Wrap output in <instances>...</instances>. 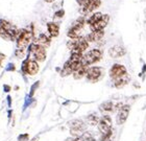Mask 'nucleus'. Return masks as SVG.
I'll list each match as a JSON object with an SVG mask.
<instances>
[{
	"label": "nucleus",
	"instance_id": "bb28decb",
	"mask_svg": "<svg viewBox=\"0 0 146 141\" xmlns=\"http://www.w3.org/2000/svg\"><path fill=\"white\" fill-rule=\"evenodd\" d=\"M64 15H65L64 9H60V11H58V12L55 13V17H58V18H62Z\"/></svg>",
	"mask_w": 146,
	"mask_h": 141
},
{
	"label": "nucleus",
	"instance_id": "f03ea898",
	"mask_svg": "<svg viewBox=\"0 0 146 141\" xmlns=\"http://www.w3.org/2000/svg\"><path fill=\"white\" fill-rule=\"evenodd\" d=\"M31 39H33V33L27 29H21L18 31V35H17V46L18 48L24 49L27 46L28 44L31 43Z\"/></svg>",
	"mask_w": 146,
	"mask_h": 141
},
{
	"label": "nucleus",
	"instance_id": "a211bd4d",
	"mask_svg": "<svg viewBox=\"0 0 146 141\" xmlns=\"http://www.w3.org/2000/svg\"><path fill=\"white\" fill-rule=\"evenodd\" d=\"M70 129L82 130V131H85L86 124L84 122H82V120L74 119V120H72V121H70Z\"/></svg>",
	"mask_w": 146,
	"mask_h": 141
},
{
	"label": "nucleus",
	"instance_id": "6e6552de",
	"mask_svg": "<svg viewBox=\"0 0 146 141\" xmlns=\"http://www.w3.org/2000/svg\"><path fill=\"white\" fill-rule=\"evenodd\" d=\"M33 48H31V51L34 53V57L38 62H43L45 61L46 59V51L45 48L40 45H36V44H33Z\"/></svg>",
	"mask_w": 146,
	"mask_h": 141
},
{
	"label": "nucleus",
	"instance_id": "f8f14e48",
	"mask_svg": "<svg viewBox=\"0 0 146 141\" xmlns=\"http://www.w3.org/2000/svg\"><path fill=\"white\" fill-rule=\"evenodd\" d=\"M89 47V42L86 40L85 38H78L76 39V45L75 48L73 49L72 51H78L80 53H82L84 51H86Z\"/></svg>",
	"mask_w": 146,
	"mask_h": 141
},
{
	"label": "nucleus",
	"instance_id": "4be33fe9",
	"mask_svg": "<svg viewBox=\"0 0 146 141\" xmlns=\"http://www.w3.org/2000/svg\"><path fill=\"white\" fill-rule=\"evenodd\" d=\"M82 59V53L78 51H72L71 53V57L69 59V61L70 62H80Z\"/></svg>",
	"mask_w": 146,
	"mask_h": 141
},
{
	"label": "nucleus",
	"instance_id": "aec40b11",
	"mask_svg": "<svg viewBox=\"0 0 146 141\" xmlns=\"http://www.w3.org/2000/svg\"><path fill=\"white\" fill-rule=\"evenodd\" d=\"M114 107L115 106H114V104H113L112 101H106V102L100 104L99 109L101 111H104V112H111V111L114 110Z\"/></svg>",
	"mask_w": 146,
	"mask_h": 141
},
{
	"label": "nucleus",
	"instance_id": "1a4fd4ad",
	"mask_svg": "<svg viewBox=\"0 0 146 141\" xmlns=\"http://www.w3.org/2000/svg\"><path fill=\"white\" fill-rule=\"evenodd\" d=\"M110 21V16L109 15H102L99 20H98L96 23H94L93 25H91V31H104V28L108 25Z\"/></svg>",
	"mask_w": 146,
	"mask_h": 141
},
{
	"label": "nucleus",
	"instance_id": "cd10ccee",
	"mask_svg": "<svg viewBox=\"0 0 146 141\" xmlns=\"http://www.w3.org/2000/svg\"><path fill=\"white\" fill-rule=\"evenodd\" d=\"M4 58H5V55H3V53H1V52H0V61H1V60H3Z\"/></svg>",
	"mask_w": 146,
	"mask_h": 141
},
{
	"label": "nucleus",
	"instance_id": "2eb2a0df",
	"mask_svg": "<svg viewBox=\"0 0 146 141\" xmlns=\"http://www.w3.org/2000/svg\"><path fill=\"white\" fill-rule=\"evenodd\" d=\"M34 44L40 45V46L44 47V48H45V47H48L49 45H50V38L44 34H41L39 37H38V39L36 40V43H34Z\"/></svg>",
	"mask_w": 146,
	"mask_h": 141
},
{
	"label": "nucleus",
	"instance_id": "393cba45",
	"mask_svg": "<svg viewBox=\"0 0 146 141\" xmlns=\"http://www.w3.org/2000/svg\"><path fill=\"white\" fill-rule=\"evenodd\" d=\"M98 117L96 116V115H90V116L88 117V121L90 123H91V124H97L98 123Z\"/></svg>",
	"mask_w": 146,
	"mask_h": 141
},
{
	"label": "nucleus",
	"instance_id": "39448f33",
	"mask_svg": "<svg viewBox=\"0 0 146 141\" xmlns=\"http://www.w3.org/2000/svg\"><path fill=\"white\" fill-rule=\"evenodd\" d=\"M125 73H127L126 68H125V66H123V65H121V64L113 65L112 68H111V70H110V76L112 77L113 80H115L117 77L122 76V75Z\"/></svg>",
	"mask_w": 146,
	"mask_h": 141
},
{
	"label": "nucleus",
	"instance_id": "c756f323",
	"mask_svg": "<svg viewBox=\"0 0 146 141\" xmlns=\"http://www.w3.org/2000/svg\"><path fill=\"white\" fill-rule=\"evenodd\" d=\"M73 138H74V137H71V138H67L65 141H72V140H73Z\"/></svg>",
	"mask_w": 146,
	"mask_h": 141
},
{
	"label": "nucleus",
	"instance_id": "dca6fc26",
	"mask_svg": "<svg viewBox=\"0 0 146 141\" xmlns=\"http://www.w3.org/2000/svg\"><path fill=\"white\" fill-rule=\"evenodd\" d=\"M47 29H48V33L51 37H58V34H60V27L54 22H49L47 24Z\"/></svg>",
	"mask_w": 146,
	"mask_h": 141
},
{
	"label": "nucleus",
	"instance_id": "c85d7f7f",
	"mask_svg": "<svg viewBox=\"0 0 146 141\" xmlns=\"http://www.w3.org/2000/svg\"><path fill=\"white\" fill-rule=\"evenodd\" d=\"M45 2H47V3H52V2H54V0H44Z\"/></svg>",
	"mask_w": 146,
	"mask_h": 141
},
{
	"label": "nucleus",
	"instance_id": "6ab92c4d",
	"mask_svg": "<svg viewBox=\"0 0 146 141\" xmlns=\"http://www.w3.org/2000/svg\"><path fill=\"white\" fill-rule=\"evenodd\" d=\"M101 17H102V14H101V13H99V12L95 13V14H93L90 18H88V20H87V23L91 26V25H93L94 23H96V22H97L98 20L101 18Z\"/></svg>",
	"mask_w": 146,
	"mask_h": 141
},
{
	"label": "nucleus",
	"instance_id": "7c9ffc66",
	"mask_svg": "<svg viewBox=\"0 0 146 141\" xmlns=\"http://www.w3.org/2000/svg\"><path fill=\"white\" fill-rule=\"evenodd\" d=\"M72 141H79V139H77V138H73V140Z\"/></svg>",
	"mask_w": 146,
	"mask_h": 141
},
{
	"label": "nucleus",
	"instance_id": "ddd939ff",
	"mask_svg": "<svg viewBox=\"0 0 146 141\" xmlns=\"http://www.w3.org/2000/svg\"><path fill=\"white\" fill-rule=\"evenodd\" d=\"M104 36V31H92L91 34H89L85 39L88 42H97V41L101 40Z\"/></svg>",
	"mask_w": 146,
	"mask_h": 141
},
{
	"label": "nucleus",
	"instance_id": "9b49d317",
	"mask_svg": "<svg viewBox=\"0 0 146 141\" xmlns=\"http://www.w3.org/2000/svg\"><path fill=\"white\" fill-rule=\"evenodd\" d=\"M125 53H126L125 48L120 46V45H115V46L111 47V48L109 49V55H110V57L113 59L121 58Z\"/></svg>",
	"mask_w": 146,
	"mask_h": 141
},
{
	"label": "nucleus",
	"instance_id": "412c9836",
	"mask_svg": "<svg viewBox=\"0 0 146 141\" xmlns=\"http://www.w3.org/2000/svg\"><path fill=\"white\" fill-rule=\"evenodd\" d=\"M79 139H80V141H95L94 136H93V134L90 132L82 133V136L79 137Z\"/></svg>",
	"mask_w": 146,
	"mask_h": 141
},
{
	"label": "nucleus",
	"instance_id": "a878e982",
	"mask_svg": "<svg viewBox=\"0 0 146 141\" xmlns=\"http://www.w3.org/2000/svg\"><path fill=\"white\" fill-rule=\"evenodd\" d=\"M16 55H17L18 58H22V57L24 55V50L21 48H18V50L16 51Z\"/></svg>",
	"mask_w": 146,
	"mask_h": 141
},
{
	"label": "nucleus",
	"instance_id": "f3484780",
	"mask_svg": "<svg viewBox=\"0 0 146 141\" xmlns=\"http://www.w3.org/2000/svg\"><path fill=\"white\" fill-rule=\"evenodd\" d=\"M88 66H84L82 65V67L79 68V69H77V70H75L74 72H73V77L75 78V80H80L82 77L86 76V72H87V70H88Z\"/></svg>",
	"mask_w": 146,
	"mask_h": 141
},
{
	"label": "nucleus",
	"instance_id": "f257e3e1",
	"mask_svg": "<svg viewBox=\"0 0 146 141\" xmlns=\"http://www.w3.org/2000/svg\"><path fill=\"white\" fill-rule=\"evenodd\" d=\"M102 58V51L100 49L98 48H94L88 51L86 55H82V64L84 66H88L89 65H92L96 63V62H99Z\"/></svg>",
	"mask_w": 146,
	"mask_h": 141
},
{
	"label": "nucleus",
	"instance_id": "20e7f679",
	"mask_svg": "<svg viewBox=\"0 0 146 141\" xmlns=\"http://www.w3.org/2000/svg\"><path fill=\"white\" fill-rule=\"evenodd\" d=\"M98 129L100 131L102 134H109L111 133L112 131V119H111V117L109 115H104L100 118V119L98 120Z\"/></svg>",
	"mask_w": 146,
	"mask_h": 141
},
{
	"label": "nucleus",
	"instance_id": "0eeeda50",
	"mask_svg": "<svg viewBox=\"0 0 146 141\" xmlns=\"http://www.w3.org/2000/svg\"><path fill=\"white\" fill-rule=\"evenodd\" d=\"M23 71H24L25 73L31 74V75H35L39 71V65H38V63L36 61L27 60L24 63V65H23Z\"/></svg>",
	"mask_w": 146,
	"mask_h": 141
},
{
	"label": "nucleus",
	"instance_id": "7ed1b4c3",
	"mask_svg": "<svg viewBox=\"0 0 146 141\" xmlns=\"http://www.w3.org/2000/svg\"><path fill=\"white\" fill-rule=\"evenodd\" d=\"M102 74H104V70L101 67H89L87 72H86V77L89 82L91 83H96L102 77Z\"/></svg>",
	"mask_w": 146,
	"mask_h": 141
},
{
	"label": "nucleus",
	"instance_id": "b1692460",
	"mask_svg": "<svg viewBox=\"0 0 146 141\" xmlns=\"http://www.w3.org/2000/svg\"><path fill=\"white\" fill-rule=\"evenodd\" d=\"M82 130H75V129H70V133H71V136L74 137V138H79L80 136H82Z\"/></svg>",
	"mask_w": 146,
	"mask_h": 141
},
{
	"label": "nucleus",
	"instance_id": "5701e85b",
	"mask_svg": "<svg viewBox=\"0 0 146 141\" xmlns=\"http://www.w3.org/2000/svg\"><path fill=\"white\" fill-rule=\"evenodd\" d=\"M72 73V70H71L70 66H69V62H66L63 67V70L61 71V75L62 76H67V75H70Z\"/></svg>",
	"mask_w": 146,
	"mask_h": 141
},
{
	"label": "nucleus",
	"instance_id": "4468645a",
	"mask_svg": "<svg viewBox=\"0 0 146 141\" xmlns=\"http://www.w3.org/2000/svg\"><path fill=\"white\" fill-rule=\"evenodd\" d=\"M129 80H131L129 75H128L127 73H125V74H123L122 76L115 78V80H114V85H115L116 88L120 89V88H122V87H124L125 85L129 82Z\"/></svg>",
	"mask_w": 146,
	"mask_h": 141
},
{
	"label": "nucleus",
	"instance_id": "9d476101",
	"mask_svg": "<svg viewBox=\"0 0 146 141\" xmlns=\"http://www.w3.org/2000/svg\"><path fill=\"white\" fill-rule=\"evenodd\" d=\"M100 0H88L87 2L82 6V13L84 14H88V13L93 12L94 9H98L100 6Z\"/></svg>",
	"mask_w": 146,
	"mask_h": 141
},
{
	"label": "nucleus",
	"instance_id": "423d86ee",
	"mask_svg": "<svg viewBox=\"0 0 146 141\" xmlns=\"http://www.w3.org/2000/svg\"><path fill=\"white\" fill-rule=\"evenodd\" d=\"M129 111H131V107L128 104H124L122 106L120 109H119L118 115L116 117V121L118 124H123V123L126 121L128 117V114H129Z\"/></svg>",
	"mask_w": 146,
	"mask_h": 141
}]
</instances>
